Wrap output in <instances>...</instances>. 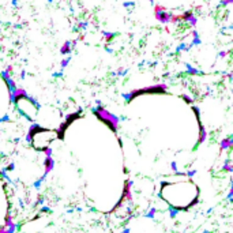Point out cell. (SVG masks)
Returning a JSON list of instances; mask_svg holds the SVG:
<instances>
[{
  "label": "cell",
  "mask_w": 233,
  "mask_h": 233,
  "mask_svg": "<svg viewBox=\"0 0 233 233\" xmlns=\"http://www.w3.org/2000/svg\"><path fill=\"white\" fill-rule=\"evenodd\" d=\"M198 187L190 179L176 183H164L161 198L176 210H186L198 202Z\"/></svg>",
  "instance_id": "6da1fadb"
},
{
  "label": "cell",
  "mask_w": 233,
  "mask_h": 233,
  "mask_svg": "<svg viewBox=\"0 0 233 233\" xmlns=\"http://www.w3.org/2000/svg\"><path fill=\"white\" fill-rule=\"evenodd\" d=\"M57 138H59L57 130L45 128V127L41 125H33L27 134L29 142L33 146V149L37 151H47L51 146V143L56 141Z\"/></svg>",
  "instance_id": "7a4b0ae2"
},
{
  "label": "cell",
  "mask_w": 233,
  "mask_h": 233,
  "mask_svg": "<svg viewBox=\"0 0 233 233\" xmlns=\"http://www.w3.org/2000/svg\"><path fill=\"white\" fill-rule=\"evenodd\" d=\"M94 113H96V116L100 119V120L104 123V124L108 125L109 128L113 131V132H116V131H117V125H119V119L114 116V114L108 112V110L104 109V108H101V106L94 110Z\"/></svg>",
  "instance_id": "3957f363"
},
{
  "label": "cell",
  "mask_w": 233,
  "mask_h": 233,
  "mask_svg": "<svg viewBox=\"0 0 233 233\" xmlns=\"http://www.w3.org/2000/svg\"><path fill=\"white\" fill-rule=\"evenodd\" d=\"M52 168H53V159L51 155H47V158H45V161H44V173L48 175L49 172L52 170Z\"/></svg>",
  "instance_id": "277c9868"
},
{
  "label": "cell",
  "mask_w": 233,
  "mask_h": 233,
  "mask_svg": "<svg viewBox=\"0 0 233 233\" xmlns=\"http://www.w3.org/2000/svg\"><path fill=\"white\" fill-rule=\"evenodd\" d=\"M232 147V138H225L222 139V142H221V149L222 150H229Z\"/></svg>",
  "instance_id": "5b68a950"
}]
</instances>
